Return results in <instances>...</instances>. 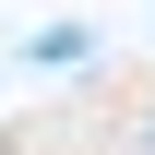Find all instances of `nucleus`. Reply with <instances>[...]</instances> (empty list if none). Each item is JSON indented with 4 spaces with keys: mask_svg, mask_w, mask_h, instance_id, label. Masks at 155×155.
Instances as JSON below:
<instances>
[{
    "mask_svg": "<svg viewBox=\"0 0 155 155\" xmlns=\"http://www.w3.org/2000/svg\"><path fill=\"white\" fill-rule=\"evenodd\" d=\"M131 155H155V107H143V131H131Z\"/></svg>",
    "mask_w": 155,
    "mask_h": 155,
    "instance_id": "obj_2",
    "label": "nucleus"
},
{
    "mask_svg": "<svg viewBox=\"0 0 155 155\" xmlns=\"http://www.w3.org/2000/svg\"><path fill=\"white\" fill-rule=\"evenodd\" d=\"M72 60H84V36H72V24H48V36H24V72H72Z\"/></svg>",
    "mask_w": 155,
    "mask_h": 155,
    "instance_id": "obj_1",
    "label": "nucleus"
}]
</instances>
